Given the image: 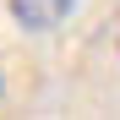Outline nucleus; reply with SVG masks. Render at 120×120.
Masks as SVG:
<instances>
[{
	"label": "nucleus",
	"instance_id": "obj_1",
	"mask_svg": "<svg viewBox=\"0 0 120 120\" xmlns=\"http://www.w3.org/2000/svg\"><path fill=\"white\" fill-rule=\"evenodd\" d=\"M6 11H11V22L22 33H55L76 11V0H6Z\"/></svg>",
	"mask_w": 120,
	"mask_h": 120
},
{
	"label": "nucleus",
	"instance_id": "obj_2",
	"mask_svg": "<svg viewBox=\"0 0 120 120\" xmlns=\"http://www.w3.org/2000/svg\"><path fill=\"white\" fill-rule=\"evenodd\" d=\"M0 87H6V82H0Z\"/></svg>",
	"mask_w": 120,
	"mask_h": 120
}]
</instances>
